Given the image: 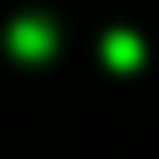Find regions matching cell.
<instances>
[{
	"label": "cell",
	"instance_id": "6da1fadb",
	"mask_svg": "<svg viewBox=\"0 0 159 159\" xmlns=\"http://www.w3.org/2000/svg\"><path fill=\"white\" fill-rule=\"evenodd\" d=\"M10 50H15L20 60H45V55L55 50V25L40 20V15L15 20V30H10Z\"/></svg>",
	"mask_w": 159,
	"mask_h": 159
},
{
	"label": "cell",
	"instance_id": "7a4b0ae2",
	"mask_svg": "<svg viewBox=\"0 0 159 159\" xmlns=\"http://www.w3.org/2000/svg\"><path fill=\"white\" fill-rule=\"evenodd\" d=\"M104 60H109L114 70H134V65L144 60L139 35H129V30H109V35H104Z\"/></svg>",
	"mask_w": 159,
	"mask_h": 159
}]
</instances>
